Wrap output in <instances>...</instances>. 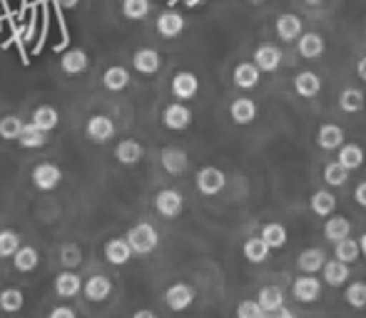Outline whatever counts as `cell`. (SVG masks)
I'll return each instance as SVG.
<instances>
[{"mask_svg":"<svg viewBox=\"0 0 366 318\" xmlns=\"http://www.w3.org/2000/svg\"><path fill=\"white\" fill-rule=\"evenodd\" d=\"M132 318H157V314L154 311H149V309H140V311H135V316Z\"/></svg>","mask_w":366,"mask_h":318,"instance_id":"cell-50","label":"cell"},{"mask_svg":"<svg viewBox=\"0 0 366 318\" xmlns=\"http://www.w3.org/2000/svg\"><path fill=\"white\" fill-rule=\"evenodd\" d=\"M254 65L262 73H277L282 65V50L277 45H259L254 50Z\"/></svg>","mask_w":366,"mask_h":318,"instance_id":"cell-14","label":"cell"},{"mask_svg":"<svg viewBox=\"0 0 366 318\" xmlns=\"http://www.w3.org/2000/svg\"><path fill=\"white\" fill-rule=\"evenodd\" d=\"M304 3H309V5H319V3H324V0H304Z\"/></svg>","mask_w":366,"mask_h":318,"instance_id":"cell-55","label":"cell"},{"mask_svg":"<svg viewBox=\"0 0 366 318\" xmlns=\"http://www.w3.org/2000/svg\"><path fill=\"white\" fill-rule=\"evenodd\" d=\"M259 237L264 239L267 244L272 246V249H285V244H287V239H290V234H287L285 224L269 222V224H264V227H262V234H259Z\"/></svg>","mask_w":366,"mask_h":318,"instance_id":"cell-34","label":"cell"},{"mask_svg":"<svg viewBox=\"0 0 366 318\" xmlns=\"http://www.w3.org/2000/svg\"><path fill=\"white\" fill-rule=\"evenodd\" d=\"M157 33L162 38H179L184 30V18L177 13V10H164V13L157 15Z\"/></svg>","mask_w":366,"mask_h":318,"instance_id":"cell-13","label":"cell"},{"mask_svg":"<svg viewBox=\"0 0 366 318\" xmlns=\"http://www.w3.org/2000/svg\"><path fill=\"white\" fill-rule=\"evenodd\" d=\"M60 261H63L65 269H75V266L82 261V251H80V246H75V244H65L63 249H60Z\"/></svg>","mask_w":366,"mask_h":318,"instance_id":"cell-46","label":"cell"},{"mask_svg":"<svg viewBox=\"0 0 366 318\" xmlns=\"http://www.w3.org/2000/svg\"><path fill=\"white\" fill-rule=\"evenodd\" d=\"M162 122L167 130L172 132H182L192 125V110H189L184 102H172V105L164 107L162 112Z\"/></svg>","mask_w":366,"mask_h":318,"instance_id":"cell-7","label":"cell"},{"mask_svg":"<svg viewBox=\"0 0 366 318\" xmlns=\"http://www.w3.org/2000/svg\"><path fill=\"white\" fill-rule=\"evenodd\" d=\"M324 266H327V254H324V249H317V246L304 249L297 259V269L302 271V274H317Z\"/></svg>","mask_w":366,"mask_h":318,"instance_id":"cell-17","label":"cell"},{"mask_svg":"<svg viewBox=\"0 0 366 318\" xmlns=\"http://www.w3.org/2000/svg\"><path fill=\"white\" fill-rule=\"evenodd\" d=\"M82 294L87 301H107L112 294V281L107 276H92L82 286Z\"/></svg>","mask_w":366,"mask_h":318,"instance_id":"cell-21","label":"cell"},{"mask_svg":"<svg viewBox=\"0 0 366 318\" xmlns=\"http://www.w3.org/2000/svg\"><path fill=\"white\" fill-rule=\"evenodd\" d=\"M269 318H297V316H294L292 311H290V309H287V306H285V309H282V311H277V314H272Z\"/></svg>","mask_w":366,"mask_h":318,"instance_id":"cell-51","label":"cell"},{"mask_svg":"<svg viewBox=\"0 0 366 318\" xmlns=\"http://www.w3.org/2000/svg\"><path fill=\"white\" fill-rule=\"evenodd\" d=\"M359 246H362V254L366 256V234H362V239H359Z\"/></svg>","mask_w":366,"mask_h":318,"instance_id":"cell-53","label":"cell"},{"mask_svg":"<svg viewBox=\"0 0 366 318\" xmlns=\"http://www.w3.org/2000/svg\"><path fill=\"white\" fill-rule=\"evenodd\" d=\"M357 75L366 82V58H364V60H359V65H357Z\"/></svg>","mask_w":366,"mask_h":318,"instance_id":"cell-52","label":"cell"},{"mask_svg":"<svg viewBox=\"0 0 366 318\" xmlns=\"http://www.w3.org/2000/svg\"><path fill=\"white\" fill-rule=\"evenodd\" d=\"M159 164H162V169L167 174H182L184 169L189 167V157L184 150H179V147H164L162 152H159Z\"/></svg>","mask_w":366,"mask_h":318,"instance_id":"cell-9","label":"cell"},{"mask_svg":"<svg viewBox=\"0 0 366 318\" xmlns=\"http://www.w3.org/2000/svg\"><path fill=\"white\" fill-rule=\"evenodd\" d=\"M259 78H262V70L254 63H239L234 68V75H232L234 85L242 87V90H254L259 85Z\"/></svg>","mask_w":366,"mask_h":318,"instance_id":"cell-22","label":"cell"},{"mask_svg":"<svg viewBox=\"0 0 366 318\" xmlns=\"http://www.w3.org/2000/svg\"><path fill=\"white\" fill-rule=\"evenodd\" d=\"M199 3H202V0H184V5H189V8H197Z\"/></svg>","mask_w":366,"mask_h":318,"instance_id":"cell-54","label":"cell"},{"mask_svg":"<svg viewBox=\"0 0 366 318\" xmlns=\"http://www.w3.org/2000/svg\"><path fill=\"white\" fill-rule=\"evenodd\" d=\"M60 68H63L65 75H82L87 68H90V58H87L85 50L73 48V50H68V53H63Z\"/></svg>","mask_w":366,"mask_h":318,"instance_id":"cell-20","label":"cell"},{"mask_svg":"<svg viewBox=\"0 0 366 318\" xmlns=\"http://www.w3.org/2000/svg\"><path fill=\"white\" fill-rule=\"evenodd\" d=\"M23 306H25V296L20 289H3L0 291V309H3L5 314H18Z\"/></svg>","mask_w":366,"mask_h":318,"instance_id":"cell-40","label":"cell"},{"mask_svg":"<svg viewBox=\"0 0 366 318\" xmlns=\"http://www.w3.org/2000/svg\"><path fill=\"white\" fill-rule=\"evenodd\" d=\"M354 199H357L359 207H364V209H366V182H362V184L357 187V192H354Z\"/></svg>","mask_w":366,"mask_h":318,"instance_id":"cell-48","label":"cell"},{"mask_svg":"<svg viewBox=\"0 0 366 318\" xmlns=\"http://www.w3.org/2000/svg\"><path fill=\"white\" fill-rule=\"evenodd\" d=\"M359 254H362V246L354 239H344V241H339V244H334V256H337L339 261H344V264H354V261L359 259Z\"/></svg>","mask_w":366,"mask_h":318,"instance_id":"cell-41","label":"cell"},{"mask_svg":"<svg viewBox=\"0 0 366 318\" xmlns=\"http://www.w3.org/2000/svg\"><path fill=\"white\" fill-rule=\"evenodd\" d=\"M337 162L342 164V167H347L349 172H354V169H359L364 164V150L359 145H342L339 147Z\"/></svg>","mask_w":366,"mask_h":318,"instance_id":"cell-36","label":"cell"},{"mask_svg":"<svg viewBox=\"0 0 366 318\" xmlns=\"http://www.w3.org/2000/svg\"><path fill=\"white\" fill-rule=\"evenodd\" d=\"M102 85L110 92H122L130 85V70L122 68V65H112V68H107L105 75H102Z\"/></svg>","mask_w":366,"mask_h":318,"instance_id":"cell-28","label":"cell"},{"mask_svg":"<svg viewBox=\"0 0 366 318\" xmlns=\"http://www.w3.org/2000/svg\"><path fill=\"white\" fill-rule=\"evenodd\" d=\"M349 234H352V224L344 217L332 214V217L327 219V224H324V237H327V241H332V244H339V241L349 239Z\"/></svg>","mask_w":366,"mask_h":318,"instance_id":"cell-27","label":"cell"},{"mask_svg":"<svg viewBox=\"0 0 366 318\" xmlns=\"http://www.w3.org/2000/svg\"><path fill=\"white\" fill-rule=\"evenodd\" d=\"M257 301H259L262 309L272 316L285 309V291H282L280 286H262L259 294H257Z\"/></svg>","mask_w":366,"mask_h":318,"instance_id":"cell-24","label":"cell"},{"mask_svg":"<svg viewBox=\"0 0 366 318\" xmlns=\"http://www.w3.org/2000/svg\"><path fill=\"white\" fill-rule=\"evenodd\" d=\"M23 127H25V122L20 120L18 115H5V117H0V137H3V140L18 142L20 135H23Z\"/></svg>","mask_w":366,"mask_h":318,"instance_id":"cell-38","label":"cell"},{"mask_svg":"<svg viewBox=\"0 0 366 318\" xmlns=\"http://www.w3.org/2000/svg\"><path fill=\"white\" fill-rule=\"evenodd\" d=\"M227 187V174L219 167H202L197 172V189L204 197H217Z\"/></svg>","mask_w":366,"mask_h":318,"instance_id":"cell-3","label":"cell"},{"mask_svg":"<svg viewBox=\"0 0 366 318\" xmlns=\"http://www.w3.org/2000/svg\"><path fill=\"white\" fill-rule=\"evenodd\" d=\"M184 209V197L177 189H159L154 194V212L164 219H177Z\"/></svg>","mask_w":366,"mask_h":318,"instance_id":"cell-2","label":"cell"},{"mask_svg":"<svg viewBox=\"0 0 366 318\" xmlns=\"http://www.w3.org/2000/svg\"><path fill=\"white\" fill-rule=\"evenodd\" d=\"M48 318H77V314L70 309V306H55Z\"/></svg>","mask_w":366,"mask_h":318,"instance_id":"cell-47","label":"cell"},{"mask_svg":"<svg viewBox=\"0 0 366 318\" xmlns=\"http://www.w3.org/2000/svg\"><path fill=\"white\" fill-rule=\"evenodd\" d=\"M85 132L95 145H105V142H110L112 137H115V122L107 115H92L90 120H87Z\"/></svg>","mask_w":366,"mask_h":318,"instance_id":"cell-8","label":"cell"},{"mask_svg":"<svg viewBox=\"0 0 366 318\" xmlns=\"http://www.w3.org/2000/svg\"><path fill=\"white\" fill-rule=\"evenodd\" d=\"M38 264H40V254L35 246H20V251L13 256V266L18 271H23V274L38 269Z\"/></svg>","mask_w":366,"mask_h":318,"instance_id":"cell-35","label":"cell"},{"mask_svg":"<svg viewBox=\"0 0 366 318\" xmlns=\"http://www.w3.org/2000/svg\"><path fill=\"white\" fill-rule=\"evenodd\" d=\"M152 3L149 0H122V15L127 20H142L149 15Z\"/></svg>","mask_w":366,"mask_h":318,"instance_id":"cell-42","label":"cell"},{"mask_svg":"<svg viewBox=\"0 0 366 318\" xmlns=\"http://www.w3.org/2000/svg\"><path fill=\"white\" fill-rule=\"evenodd\" d=\"M344 299H347V304L352 306V309H366V284L364 281H354V284H349Z\"/></svg>","mask_w":366,"mask_h":318,"instance_id":"cell-44","label":"cell"},{"mask_svg":"<svg viewBox=\"0 0 366 318\" xmlns=\"http://www.w3.org/2000/svg\"><path fill=\"white\" fill-rule=\"evenodd\" d=\"M277 38L285 40V43H297L299 38H302V20H299V15L294 13H282L280 18H277Z\"/></svg>","mask_w":366,"mask_h":318,"instance_id":"cell-10","label":"cell"},{"mask_svg":"<svg viewBox=\"0 0 366 318\" xmlns=\"http://www.w3.org/2000/svg\"><path fill=\"white\" fill-rule=\"evenodd\" d=\"M297 50L304 60H319L327 50V43L319 33H304L302 38L297 40Z\"/></svg>","mask_w":366,"mask_h":318,"instance_id":"cell-16","label":"cell"},{"mask_svg":"<svg viewBox=\"0 0 366 318\" xmlns=\"http://www.w3.org/2000/svg\"><path fill=\"white\" fill-rule=\"evenodd\" d=\"M364 92L357 90V87H347V90L339 95V107H342L344 112H349V115H354V112H362L364 110Z\"/></svg>","mask_w":366,"mask_h":318,"instance_id":"cell-37","label":"cell"},{"mask_svg":"<svg viewBox=\"0 0 366 318\" xmlns=\"http://www.w3.org/2000/svg\"><path fill=\"white\" fill-rule=\"evenodd\" d=\"M317 145L322 150H339L344 145V130L339 125H322L317 132Z\"/></svg>","mask_w":366,"mask_h":318,"instance_id":"cell-30","label":"cell"},{"mask_svg":"<svg viewBox=\"0 0 366 318\" xmlns=\"http://www.w3.org/2000/svg\"><path fill=\"white\" fill-rule=\"evenodd\" d=\"M322 271H324V284L334 286V289L344 286L349 281V276H352V271H349V264H344V261H339V259L327 261V266H324Z\"/></svg>","mask_w":366,"mask_h":318,"instance_id":"cell-25","label":"cell"},{"mask_svg":"<svg viewBox=\"0 0 366 318\" xmlns=\"http://www.w3.org/2000/svg\"><path fill=\"white\" fill-rule=\"evenodd\" d=\"M33 125L38 127V130H43V132H53L55 127L60 125L58 110H55V107H50V105L38 107V110L33 112Z\"/></svg>","mask_w":366,"mask_h":318,"instance_id":"cell-33","label":"cell"},{"mask_svg":"<svg viewBox=\"0 0 366 318\" xmlns=\"http://www.w3.org/2000/svg\"><path fill=\"white\" fill-rule=\"evenodd\" d=\"M132 246H130V241H127L125 237L122 239H110L105 244V259H107V264H112V266H125L127 261L132 259Z\"/></svg>","mask_w":366,"mask_h":318,"instance_id":"cell-15","label":"cell"},{"mask_svg":"<svg viewBox=\"0 0 366 318\" xmlns=\"http://www.w3.org/2000/svg\"><path fill=\"white\" fill-rule=\"evenodd\" d=\"M132 65H135V70L140 75H154L159 70V65H162V60H159L157 50L142 48V50H137V53L132 55Z\"/></svg>","mask_w":366,"mask_h":318,"instance_id":"cell-23","label":"cell"},{"mask_svg":"<svg viewBox=\"0 0 366 318\" xmlns=\"http://www.w3.org/2000/svg\"><path fill=\"white\" fill-rule=\"evenodd\" d=\"M252 3H262V0H252Z\"/></svg>","mask_w":366,"mask_h":318,"instance_id":"cell-56","label":"cell"},{"mask_svg":"<svg viewBox=\"0 0 366 318\" xmlns=\"http://www.w3.org/2000/svg\"><path fill=\"white\" fill-rule=\"evenodd\" d=\"M77 3H80V0H55V5H58V8H65V10L77 8Z\"/></svg>","mask_w":366,"mask_h":318,"instance_id":"cell-49","label":"cell"},{"mask_svg":"<svg viewBox=\"0 0 366 318\" xmlns=\"http://www.w3.org/2000/svg\"><path fill=\"white\" fill-rule=\"evenodd\" d=\"M53 286H55V294H58L60 299H75V296L82 291V281L73 269L60 271V274L55 276Z\"/></svg>","mask_w":366,"mask_h":318,"instance_id":"cell-12","label":"cell"},{"mask_svg":"<svg viewBox=\"0 0 366 318\" xmlns=\"http://www.w3.org/2000/svg\"><path fill=\"white\" fill-rule=\"evenodd\" d=\"M142 155H145V150H142V145L137 140H122L120 145L115 147V159L120 164H127V167L140 162Z\"/></svg>","mask_w":366,"mask_h":318,"instance_id":"cell-29","label":"cell"},{"mask_svg":"<svg viewBox=\"0 0 366 318\" xmlns=\"http://www.w3.org/2000/svg\"><path fill=\"white\" fill-rule=\"evenodd\" d=\"M292 296L297 301H302V304H314L322 296V281L314 274H302L299 279H294Z\"/></svg>","mask_w":366,"mask_h":318,"instance_id":"cell-5","label":"cell"},{"mask_svg":"<svg viewBox=\"0 0 366 318\" xmlns=\"http://www.w3.org/2000/svg\"><path fill=\"white\" fill-rule=\"evenodd\" d=\"M309 207H312V212L317 214V217L327 219L337 212V197H334L329 189H319V192H314L312 199H309Z\"/></svg>","mask_w":366,"mask_h":318,"instance_id":"cell-26","label":"cell"},{"mask_svg":"<svg viewBox=\"0 0 366 318\" xmlns=\"http://www.w3.org/2000/svg\"><path fill=\"white\" fill-rule=\"evenodd\" d=\"M164 304H167L169 311L179 314V311H187L189 306L194 304V289L189 284H172L167 291H164Z\"/></svg>","mask_w":366,"mask_h":318,"instance_id":"cell-6","label":"cell"},{"mask_svg":"<svg viewBox=\"0 0 366 318\" xmlns=\"http://www.w3.org/2000/svg\"><path fill=\"white\" fill-rule=\"evenodd\" d=\"M269 254H272V246L262 237L244 241V259L249 261V264H264V261L269 259Z\"/></svg>","mask_w":366,"mask_h":318,"instance_id":"cell-31","label":"cell"},{"mask_svg":"<svg viewBox=\"0 0 366 318\" xmlns=\"http://www.w3.org/2000/svg\"><path fill=\"white\" fill-rule=\"evenodd\" d=\"M125 239L130 241L132 251H135L137 256H147V254H152V251L157 249V244H159V234H157V229H154L152 224H147V222H140V224H135V227L127 229Z\"/></svg>","mask_w":366,"mask_h":318,"instance_id":"cell-1","label":"cell"},{"mask_svg":"<svg viewBox=\"0 0 366 318\" xmlns=\"http://www.w3.org/2000/svg\"><path fill=\"white\" fill-rule=\"evenodd\" d=\"M257 102L249 97H239L229 105V117L234 120V125H252L257 120Z\"/></svg>","mask_w":366,"mask_h":318,"instance_id":"cell-18","label":"cell"},{"mask_svg":"<svg viewBox=\"0 0 366 318\" xmlns=\"http://www.w3.org/2000/svg\"><path fill=\"white\" fill-rule=\"evenodd\" d=\"M324 182H327L329 187H344V184L349 182V169L342 167L339 162H329L327 167H324Z\"/></svg>","mask_w":366,"mask_h":318,"instance_id":"cell-43","label":"cell"},{"mask_svg":"<svg viewBox=\"0 0 366 318\" xmlns=\"http://www.w3.org/2000/svg\"><path fill=\"white\" fill-rule=\"evenodd\" d=\"M18 145L25 147V150H40V147L48 145V132L38 130L33 122H28V125L23 127V135H20Z\"/></svg>","mask_w":366,"mask_h":318,"instance_id":"cell-32","label":"cell"},{"mask_svg":"<svg viewBox=\"0 0 366 318\" xmlns=\"http://www.w3.org/2000/svg\"><path fill=\"white\" fill-rule=\"evenodd\" d=\"M237 318H269V314L262 309L259 301H242L237 306Z\"/></svg>","mask_w":366,"mask_h":318,"instance_id":"cell-45","label":"cell"},{"mask_svg":"<svg viewBox=\"0 0 366 318\" xmlns=\"http://www.w3.org/2000/svg\"><path fill=\"white\" fill-rule=\"evenodd\" d=\"M294 92L299 97H304V100H312V97H317L322 92V80L312 70H304V73H299L294 78Z\"/></svg>","mask_w":366,"mask_h":318,"instance_id":"cell-19","label":"cell"},{"mask_svg":"<svg viewBox=\"0 0 366 318\" xmlns=\"http://www.w3.org/2000/svg\"><path fill=\"white\" fill-rule=\"evenodd\" d=\"M33 184L40 189V192H53L60 182H63V172H60L58 164L53 162H40L33 167Z\"/></svg>","mask_w":366,"mask_h":318,"instance_id":"cell-4","label":"cell"},{"mask_svg":"<svg viewBox=\"0 0 366 318\" xmlns=\"http://www.w3.org/2000/svg\"><path fill=\"white\" fill-rule=\"evenodd\" d=\"M20 246H23V239H20L18 232H13V229H3L0 232V259L15 256L20 251Z\"/></svg>","mask_w":366,"mask_h":318,"instance_id":"cell-39","label":"cell"},{"mask_svg":"<svg viewBox=\"0 0 366 318\" xmlns=\"http://www.w3.org/2000/svg\"><path fill=\"white\" fill-rule=\"evenodd\" d=\"M197 92H199V80L189 70H182V73H177L172 78V95L177 100H192Z\"/></svg>","mask_w":366,"mask_h":318,"instance_id":"cell-11","label":"cell"}]
</instances>
